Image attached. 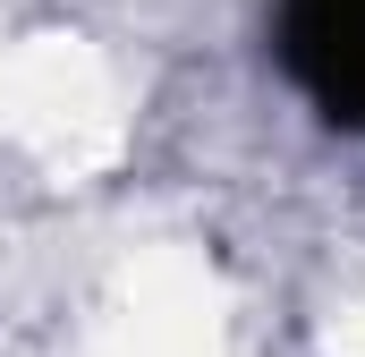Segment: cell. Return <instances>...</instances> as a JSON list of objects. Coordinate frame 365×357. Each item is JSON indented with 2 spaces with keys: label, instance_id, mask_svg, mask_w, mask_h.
Listing matches in <instances>:
<instances>
[{
  "label": "cell",
  "instance_id": "6da1fadb",
  "mask_svg": "<svg viewBox=\"0 0 365 357\" xmlns=\"http://www.w3.org/2000/svg\"><path fill=\"white\" fill-rule=\"evenodd\" d=\"M272 51L314 119L365 136V0H272Z\"/></svg>",
  "mask_w": 365,
  "mask_h": 357
}]
</instances>
